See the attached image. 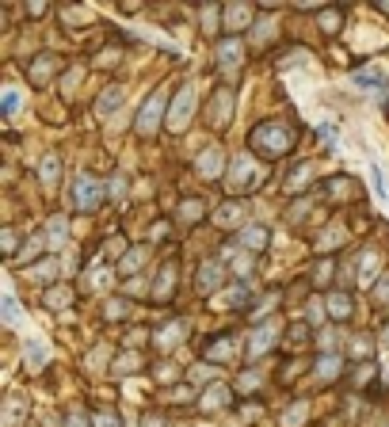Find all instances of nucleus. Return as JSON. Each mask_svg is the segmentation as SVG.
Segmentation results:
<instances>
[{"label": "nucleus", "instance_id": "f257e3e1", "mask_svg": "<svg viewBox=\"0 0 389 427\" xmlns=\"http://www.w3.org/2000/svg\"><path fill=\"white\" fill-rule=\"evenodd\" d=\"M252 149H256L260 156H282L290 149V130H286V126H275V123L256 126V134H252Z\"/></svg>", "mask_w": 389, "mask_h": 427}, {"label": "nucleus", "instance_id": "f03ea898", "mask_svg": "<svg viewBox=\"0 0 389 427\" xmlns=\"http://www.w3.org/2000/svg\"><path fill=\"white\" fill-rule=\"evenodd\" d=\"M191 115H195V84H183V92L176 96L172 111H168V126H172V130H183V126L191 123Z\"/></svg>", "mask_w": 389, "mask_h": 427}, {"label": "nucleus", "instance_id": "7ed1b4c3", "mask_svg": "<svg viewBox=\"0 0 389 427\" xmlns=\"http://www.w3.org/2000/svg\"><path fill=\"white\" fill-rule=\"evenodd\" d=\"M229 176H233L229 180L233 191H256L260 187V168H256V160H249V156H237Z\"/></svg>", "mask_w": 389, "mask_h": 427}, {"label": "nucleus", "instance_id": "20e7f679", "mask_svg": "<svg viewBox=\"0 0 389 427\" xmlns=\"http://www.w3.org/2000/svg\"><path fill=\"white\" fill-rule=\"evenodd\" d=\"M73 198H76V210L92 214L96 206H100V198H103V191H100V180H88V176H81V180H76V191H73Z\"/></svg>", "mask_w": 389, "mask_h": 427}, {"label": "nucleus", "instance_id": "39448f33", "mask_svg": "<svg viewBox=\"0 0 389 427\" xmlns=\"http://www.w3.org/2000/svg\"><path fill=\"white\" fill-rule=\"evenodd\" d=\"M160 115H165V96H160V92H153V99L141 107L138 134H153V130H157V123H160Z\"/></svg>", "mask_w": 389, "mask_h": 427}, {"label": "nucleus", "instance_id": "423d86ee", "mask_svg": "<svg viewBox=\"0 0 389 427\" xmlns=\"http://www.w3.org/2000/svg\"><path fill=\"white\" fill-rule=\"evenodd\" d=\"M123 103H126V92H123V88H107V92L100 96V103H96V111H100V118H111Z\"/></svg>", "mask_w": 389, "mask_h": 427}, {"label": "nucleus", "instance_id": "0eeeda50", "mask_svg": "<svg viewBox=\"0 0 389 427\" xmlns=\"http://www.w3.org/2000/svg\"><path fill=\"white\" fill-rule=\"evenodd\" d=\"M222 287V267L218 263H202V275H199V290L202 294H210V290Z\"/></svg>", "mask_w": 389, "mask_h": 427}, {"label": "nucleus", "instance_id": "6e6552de", "mask_svg": "<svg viewBox=\"0 0 389 427\" xmlns=\"http://www.w3.org/2000/svg\"><path fill=\"white\" fill-rule=\"evenodd\" d=\"M240 54H244V46H240V42H222V46H218V61H222L225 69H233L240 61Z\"/></svg>", "mask_w": 389, "mask_h": 427}, {"label": "nucleus", "instance_id": "1a4fd4ad", "mask_svg": "<svg viewBox=\"0 0 389 427\" xmlns=\"http://www.w3.org/2000/svg\"><path fill=\"white\" fill-rule=\"evenodd\" d=\"M240 244H249L252 252H260V248L267 244V229H260V225H249V229L240 233Z\"/></svg>", "mask_w": 389, "mask_h": 427}, {"label": "nucleus", "instance_id": "9d476101", "mask_svg": "<svg viewBox=\"0 0 389 427\" xmlns=\"http://www.w3.org/2000/svg\"><path fill=\"white\" fill-rule=\"evenodd\" d=\"M225 16H229V31H240V27L249 23L252 12L244 8V4H229V8H225Z\"/></svg>", "mask_w": 389, "mask_h": 427}, {"label": "nucleus", "instance_id": "9b49d317", "mask_svg": "<svg viewBox=\"0 0 389 427\" xmlns=\"http://www.w3.org/2000/svg\"><path fill=\"white\" fill-rule=\"evenodd\" d=\"M328 313H332V317H339V320L351 317V302H348L344 294H332V298H328Z\"/></svg>", "mask_w": 389, "mask_h": 427}, {"label": "nucleus", "instance_id": "f8f14e48", "mask_svg": "<svg viewBox=\"0 0 389 427\" xmlns=\"http://www.w3.org/2000/svg\"><path fill=\"white\" fill-rule=\"evenodd\" d=\"M65 237H69V225L61 222V218H54V222H50V248H61V244H65Z\"/></svg>", "mask_w": 389, "mask_h": 427}, {"label": "nucleus", "instance_id": "ddd939ff", "mask_svg": "<svg viewBox=\"0 0 389 427\" xmlns=\"http://www.w3.org/2000/svg\"><path fill=\"white\" fill-rule=\"evenodd\" d=\"M19 103H23V96H19V88H4V118H12L19 111Z\"/></svg>", "mask_w": 389, "mask_h": 427}, {"label": "nucleus", "instance_id": "4468645a", "mask_svg": "<svg viewBox=\"0 0 389 427\" xmlns=\"http://www.w3.org/2000/svg\"><path fill=\"white\" fill-rule=\"evenodd\" d=\"M34 279H42V282H46V279H54V275H58V260H42V263H34Z\"/></svg>", "mask_w": 389, "mask_h": 427}, {"label": "nucleus", "instance_id": "2eb2a0df", "mask_svg": "<svg viewBox=\"0 0 389 427\" xmlns=\"http://www.w3.org/2000/svg\"><path fill=\"white\" fill-rule=\"evenodd\" d=\"M225 401H229V397H225V389H222V386H210V389H207V397H202V404H207V408H222Z\"/></svg>", "mask_w": 389, "mask_h": 427}, {"label": "nucleus", "instance_id": "dca6fc26", "mask_svg": "<svg viewBox=\"0 0 389 427\" xmlns=\"http://www.w3.org/2000/svg\"><path fill=\"white\" fill-rule=\"evenodd\" d=\"M199 168H202V172H207V176H214L218 168H222V153H218V149H210V153H207V156H202V160H199Z\"/></svg>", "mask_w": 389, "mask_h": 427}, {"label": "nucleus", "instance_id": "f3484780", "mask_svg": "<svg viewBox=\"0 0 389 427\" xmlns=\"http://www.w3.org/2000/svg\"><path fill=\"white\" fill-rule=\"evenodd\" d=\"M42 359H46V344H27V366H42Z\"/></svg>", "mask_w": 389, "mask_h": 427}, {"label": "nucleus", "instance_id": "a211bd4d", "mask_svg": "<svg viewBox=\"0 0 389 427\" xmlns=\"http://www.w3.org/2000/svg\"><path fill=\"white\" fill-rule=\"evenodd\" d=\"M39 176H42V183L58 180V156H46V160H42V168H39Z\"/></svg>", "mask_w": 389, "mask_h": 427}, {"label": "nucleus", "instance_id": "6ab92c4d", "mask_svg": "<svg viewBox=\"0 0 389 427\" xmlns=\"http://www.w3.org/2000/svg\"><path fill=\"white\" fill-rule=\"evenodd\" d=\"M218 222H222V225H233V222H240V206L225 202L222 210H218Z\"/></svg>", "mask_w": 389, "mask_h": 427}, {"label": "nucleus", "instance_id": "aec40b11", "mask_svg": "<svg viewBox=\"0 0 389 427\" xmlns=\"http://www.w3.org/2000/svg\"><path fill=\"white\" fill-rule=\"evenodd\" d=\"M69 298H73L69 290H50V294H46V305H50V309H65Z\"/></svg>", "mask_w": 389, "mask_h": 427}, {"label": "nucleus", "instance_id": "412c9836", "mask_svg": "<svg viewBox=\"0 0 389 427\" xmlns=\"http://www.w3.org/2000/svg\"><path fill=\"white\" fill-rule=\"evenodd\" d=\"M275 340V329H260V336H252V355H260Z\"/></svg>", "mask_w": 389, "mask_h": 427}, {"label": "nucleus", "instance_id": "4be33fe9", "mask_svg": "<svg viewBox=\"0 0 389 427\" xmlns=\"http://www.w3.org/2000/svg\"><path fill=\"white\" fill-rule=\"evenodd\" d=\"M240 298H249V290L237 287V290H225L222 298H218V305H240Z\"/></svg>", "mask_w": 389, "mask_h": 427}, {"label": "nucleus", "instance_id": "5701e85b", "mask_svg": "<svg viewBox=\"0 0 389 427\" xmlns=\"http://www.w3.org/2000/svg\"><path fill=\"white\" fill-rule=\"evenodd\" d=\"M183 218H187V222H199V218H202V202H195V198L183 202Z\"/></svg>", "mask_w": 389, "mask_h": 427}, {"label": "nucleus", "instance_id": "b1692460", "mask_svg": "<svg viewBox=\"0 0 389 427\" xmlns=\"http://www.w3.org/2000/svg\"><path fill=\"white\" fill-rule=\"evenodd\" d=\"M218 27V8H202V31H214Z\"/></svg>", "mask_w": 389, "mask_h": 427}, {"label": "nucleus", "instance_id": "393cba45", "mask_svg": "<svg viewBox=\"0 0 389 427\" xmlns=\"http://www.w3.org/2000/svg\"><path fill=\"white\" fill-rule=\"evenodd\" d=\"M306 416V404H298V408H290L286 412V427H298V419Z\"/></svg>", "mask_w": 389, "mask_h": 427}, {"label": "nucleus", "instance_id": "a878e982", "mask_svg": "<svg viewBox=\"0 0 389 427\" xmlns=\"http://www.w3.org/2000/svg\"><path fill=\"white\" fill-rule=\"evenodd\" d=\"M4 317H8V324H16V320H19V309H16L12 298H4Z\"/></svg>", "mask_w": 389, "mask_h": 427}, {"label": "nucleus", "instance_id": "bb28decb", "mask_svg": "<svg viewBox=\"0 0 389 427\" xmlns=\"http://www.w3.org/2000/svg\"><path fill=\"white\" fill-rule=\"evenodd\" d=\"M332 370H339V359H332V355H328V359H321V378H328Z\"/></svg>", "mask_w": 389, "mask_h": 427}, {"label": "nucleus", "instance_id": "cd10ccee", "mask_svg": "<svg viewBox=\"0 0 389 427\" xmlns=\"http://www.w3.org/2000/svg\"><path fill=\"white\" fill-rule=\"evenodd\" d=\"M141 260H145V252H130V256H126V263H123V271H134Z\"/></svg>", "mask_w": 389, "mask_h": 427}, {"label": "nucleus", "instance_id": "c85d7f7f", "mask_svg": "<svg viewBox=\"0 0 389 427\" xmlns=\"http://www.w3.org/2000/svg\"><path fill=\"white\" fill-rule=\"evenodd\" d=\"M130 370H138V359H134V355H126V359H118V374H130Z\"/></svg>", "mask_w": 389, "mask_h": 427}, {"label": "nucleus", "instance_id": "c756f323", "mask_svg": "<svg viewBox=\"0 0 389 427\" xmlns=\"http://www.w3.org/2000/svg\"><path fill=\"white\" fill-rule=\"evenodd\" d=\"M313 282H328V263H317V271H313Z\"/></svg>", "mask_w": 389, "mask_h": 427}, {"label": "nucleus", "instance_id": "7c9ffc66", "mask_svg": "<svg viewBox=\"0 0 389 427\" xmlns=\"http://www.w3.org/2000/svg\"><path fill=\"white\" fill-rule=\"evenodd\" d=\"M336 27H339V12H336V16H332V12H324V31H336Z\"/></svg>", "mask_w": 389, "mask_h": 427}, {"label": "nucleus", "instance_id": "2f4dec72", "mask_svg": "<svg viewBox=\"0 0 389 427\" xmlns=\"http://www.w3.org/2000/svg\"><path fill=\"white\" fill-rule=\"evenodd\" d=\"M96 427H118V419H115V416H107V412H103V416H96Z\"/></svg>", "mask_w": 389, "mask_h": 427}, {"label": "nucleus", "instance_id": "473e14b6", "mask_svg": "<svg viewBox=\"0 0 389 427\" xmlns=\"http://www.w3.org/2000/svg\"><path fill=\"white\" fill-rule=\"evenodd\" d=\"M19 412H23V408H19V401H12V404H8V424H16Z\"/></svg>", "mask_w": 389, "mask_h": 427}, {"label": "nucleus", "instance_id": "72a5a7b5", "mask_svg": "<svg viewBox=\"0 0 389 427\" xmlns=\"http://www.w3.org/2000/svg\"><path fill=\"white\" fill-rule=\"evenodd\" d=\"M378 302H389V275H386V282L378 287Z\"/></svg>", "mask_w": 389, "mask_h": 427}, {"label": "nucleus", "instance_id": "f704fd0d", "mask_svg": "<svg viewBox=\"0 0 389 427\" xmlns=\"http://www.w3.org/2000/svg\"><path fill=\"white\" fill-rule=\"evenodd\" d=\"M4 248H8V252H16V233H12V229L4 233Z\"/></svg>", "mask_w": 389, "mask_h": 427}, {"label": "nucleus", "instance_id": "c9c22d12", "mask_svg": "<svg viewBox=\"0 0 389 427\" xmlns=\"http://www.w3.org/2000/svg\"><path fill=\"white\" fill-rule=\"evenodd\" d=\"M69 427H84V419H81V412H73V416H69Z\"/></svg>", "mask_w": 389, "mask_h": 427}, {"label": "nucleus", "instance_id": "e433bc0d", "mask_svg": "<svg viewBox=\"0 0 389 427\" xmlns=\"http://www.w3.org/2000/svg\"><path fill=\"white\" fill-rule=\"evenodd\" d=\"M145 427H165V419H153L149 416V419H145Z\"/></svg>", "mask_w": 389, "mask_h": 427}]
</instances>
